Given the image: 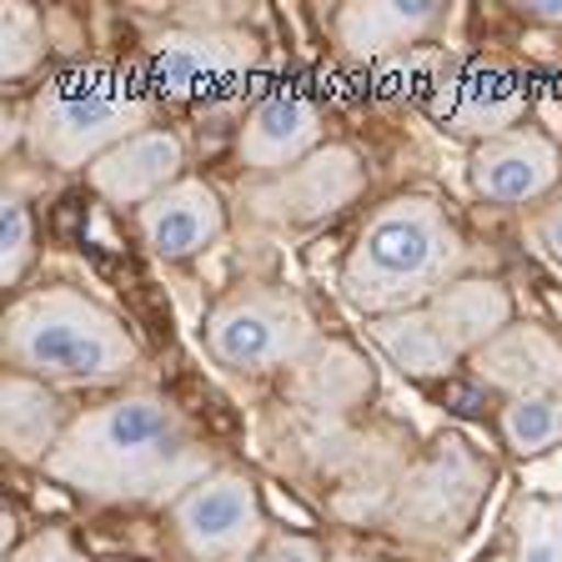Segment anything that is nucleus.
<instances>
[{
	"instance_id": "6e6552de",
	"label": "nucleus",
	"mask_w": 562,
	"mask_h": 562,
	"mask_svg": "<svg viewBox=\"0 0 562 562\" xmlns=\"http://www.w3.org/2000/svg\"><path fill=\"white\" fill-rule=\"evenodd\" d=\"M362 187H367L362 156L341 146V140H327L322 151L296 161L292 171L261 176L251 196H246V206L271 226H322L362 196Z\"/></svg>"
},
{
	"instance_id": "5701e85b",
	"label": "nucleus",
	"mask_w": 562,
	"mask_h": 562,
	"mask_svg": "<svg viewBox=\"0 0 562 562\" xmlns=\"http://www.w3.org/2000/svg\"><path fill=\"white\" fill-rule=\"evenodd\" d=\"M35 216L21 196L0 201V281L5 286H21L25 271L35 267Z\"/></svg>"
},
{
	"instance_id": "ddd939ff",
	"label": "nucleus",
	"mask_w": 562,
	"mask_h": 562,
	"mask_svg": "<svg viewBox=\"0 0 562 562\" xmlns=\"http://www.w3.org/2000/svg\"><path fill=\"white\" fill-rule=\"evenodd\" d=\"M136 232L146 241V251L161 261H191L206 246L222 241L226 232V206L216 196V187L181 176L171 191H161L156 201L136 211Z\"/></svg>"
},
{
	"instance_id": "f3484780",
	"label": "nucleus",
	"mask_w": 562,
	"mask_h": 562,
	"mask_svg": "<svg viewBox=\"0 0 562 562\" xmlns=\"http://www.w3.org/2000/svg\"><path fill=\"white\" fill-rule=\"evenodd\" d=\"M427 312H432L437 331H442L447 347H452L462 362H472L492 337H503L517 322L513 292L492 277H457L452 286H442V292L427 302Z\"/></svg>"
},
{
	"instance_id": "7ed1b4c3",
	"label": "nucleus",
	"mask_w": 562,
	"mask_h": 562,
	"mask_svg": "<svg viewBox=\"0 0 562 562\" xmlns=\"http://www.w3.org/2000/svg\"><path fill=\"white\" fill-rule=\"evenodd\" d=\"M0 351L11 372L35 382H111L140 367V347L126 322L76 286L15 296L0 322Z\"/></svg>"
},
{
	"instance_id": "9d476101",
	"label": "nucleus",
	"mask_w": 562,
	"mask_h": 562,
	"mask_svg": "<svg viewBox=\"0 0 562 562\" xmlns=\"http://www.w3.org/2000/svg\"><path fill=\"white\" fill-rule=\"evenodd\" d=\"M468 181L492 206H532V201L552 196V187L562 181V151L552 136L517 126L497 140L472 146Z\"/></svg>"
},
{
	"instance_id": "dca6fc26",
	"label": "nucleus",
	"mask_w": 562,
	"mask_h": 562,
	"mask_svg": "<svg viewBox=\"0 0 562 562\" xmlns=\"http://www.w3.org/2000/svg\"><path fill=\"white\" fill-rule=\"evenodd\" d=\"M442 21V0H372V5H341L331 15V35L347 56L376 60L402 46H417L422 35H432Z\"/></svg>"
},
{
	"instance_id": "9b49d317",
	"label": "nucleus",
	"mask_w": 562,
	"mask_h": 562,
	"mask_svg": "<svg viewBox=\"0 0 562 562\" xmlns=\"http://www.w3.org/2000/svg\"><path fill=\"white\" fill-rule=\"evenodd\" d=\"M432 111L452 136L472 140H497L507 131L522 126L527 116V86L517 81L507 66H487V60H472V66L452 70L432 95Z\"/></svg>"
},
{
	"instance_id": "cd10ccee",
	"label": "nucleus",
	"mask_w": 562,
	"mask_h": 562,
	"mask_svg": "<svg viewBox=\"0 0 562 562\" xmlns=\"http://www.w3.org/2000/svg\"><path fill=\"white\" fill-rule=\"evenodd\" d=\"M517 11H522L527 21H548V25H562V0H522Z\"/></svg>"
},
{
	"instance_id": "bb28decb",
	"label": "nucleus",
	"mask_w": 562,
	"mask_h": 562,
	"mask_svg": "<svg viewBox=\"0 0 562 562\" xmlns=\"http://www.w3.org/2000/svg\"><path fill=\"white\" fill-rule=\"evenodd\" d=\"M538 241L548 246L552 261H562V196H552L548 206L538 211Z\"/></svg>"
},
{
	"instance_id": "4be33fe9",
	"label": "nucleus",
	"mask_w": 562,
	"mask_h": 562,
	"mask_svg": "<svg viewBox=\"0 0 562 562\" xmlns=\"http://www.w3.org/2000/svg\"><path fill=\"white\" fill-rule=\"evenodd\" d=\"M46 56V25L31 5L11 0V5H0V76L5 81H21L41 66Z\"/></svg>"
},
{
	"instance_id": "1a4fd4ad",
	"label": "nucleus",
	"mask_w": 562,
	"mask_h": 562,
	"mask_svg": "<svg viewBox=\"0 0 562 562\" xmlns=\"http://www.w3.org/2000/svg\"><path fill=\"white\" fill-rule=\"evenodd\" d=\"M261 66V46L246 31H176L151 50V86L176 101H216L241 91Z\"/></svg>"
},
{
	"instance_id": "a878e982",
	"label": "nucleus",
	"mask_w": 562,
	"mask_h": 562,
	"mask_svg": "<svg viewBox=\"0 0 562 562\" xmlns=\"http://www.w3.org/2000/svg\"><path fill=\"white\" fill-rule=\"evenodd\" d=\"M251 562H327V552H322V542H316V538L286 532V538H271Z\"/></svg>"
},
{
	"instance_id": "393cba45",
	"label": "nucleus",
	"mask_w": 562,
	"mask_h": 562,
	"mask_svg": "<svg viewBox=\"0 0 562 562\" xmlns=\"http://www.w3.org/2000/svg\"><path fill=\"white\" fill-rule=\"evenodd\" d=\"M517 562H562V522L532 517V527L522 532V548H517Z\"/></svg>"
},
{
	"instance_id": "6ab92c4d",
	"label": "nucleus",
	"mask_w": 562,
	"mask_h": 562,
	"mask_svg": "<svg viewBox=\"0 0 562 562\" xmlns=\"http://www.w3.org/2000/svg\"><path fill=\"white\" fill-rule=\"evenodd\" d=\"M367 397H372V367L341 341H327L296 362V402L306 412H351Z\"/></svg>"
},
{
	"instance_id": "f8f14e48",
	"label": "nucleus",
	"mask_w": 562,
	"mask_h": 562,
	"mask_svg": "<svg viewBox=\"0 0 562 562\" xmlns=\"http://www.w3.org/2000/svg\"><path fill=\"white\" fill-rule=\"evenodd\" d=\"M322 111L306 91H271L246 111L236 131V161L257 176H281L322 151Z\"/></svg>"
},
{
	"instance_id": "412c9836",
	"label": "nucleus",
	"mask_w": 562,
	"mask_h": 562,
	"mask_svg": "<svg viewBox=\"0 0 562 562\" xmlns=\"http://www.w3.org/2000/svg\"><path fill=\"white\" fill-rule=\"evenodd\" d=\"M503 442L517 457H542L562 442V392L548 397H517L503 407Z\"/></svg>"
},
{
	"instance_id": "b1692460",
	"label": "nucleus",
	"mask_w": 562,
	"mask_h": 562,
	"mask_svg": "<svg viewBox=\"0 0 562 562\" xmlns=\"http://www.w3.org/2000/svg\"><path fill=\"white\" fill-rule=\"evenodd\" d=\"M11 562H91V558H86V552L76 548L66 532H56V527H50V532H35V538H25L21 548L11 552Z\"/></svg>"
},
{
	"instance_id": "2eb2a0df",
	"label": "nucleus",
	"mask_w": 562,
	"mask_h": 562,
	"mask_svg": "<svg viewBox=\"0 0 562 562\" xmlns=\"http://www.w3.org/2000/svg\"><path fill=\"white\" fill-rule=\"evenodd\" d=\"M468 367L482 386L503 392L507 402L562 392V341L552 337V327H542V322H513V327H507L503 337H492Z\"/></svg>"
},
{
	"instance_id": "4468645a",
	"label": "nucleus",
	"mask_w": 562,
	"mask_h": 562,
	"mask_svg": "<svg viewBox=\"0 0 562 562\" xmlns=\"http://www.w3.org/2000/svg\"><path fill=\"white\" fill-rule=\"evenodd\" d=\"M187 171V146L181 136L166 126H146L140 136L121 140L116 151H105L101 161L86 171L95 196H105L111 206H146L161 191H171Z\"/></svg>"
},
{
	"instance_id": "c85d7f7f",
	"label": "nucleus",
	"mask_w": 562,
	"mask_h": 562,
	"mask_svg": "<svg viewBox=\"0 0 562 562\" xmlns=\"http://www.w3.org/2000/svg\"><path fill=\"white\" fill-rule=\"evenodd\" d=\"M558 522H562V507H558Z\"/></svg>"
},
{
	"instance_id": "a211bd4d",
	"label": "nucleus",
	"mask_w": 562,
	"mask_h": 562,
	"mask_svg": "<svg viewBox=\"0 0 562 562\" xmlns=\"http://www.w3.org/2000/svg\"><path fill=\"white\" fill-rule=\"evenodd\" d=\"M70 422L76 417L50 392V382H35L25 372H5V382H0V437H5V452L15 462L46 468V457L60 447Z\"/></svg>"
},
{
	"instance_id": "423d86ee",
	"label": "nucleus",
	"mask_w": 562,
	"mask_h": 562,
	"mask_svg": "<svg viewBox=\"0 0 562 562\" xmlns=\"http://www.w3.org/2000/svg\"><path fill=\"white\" fill-rule=\"evenodd\" d=\"M487 477H492L487 462L468 442L447 437V442H437L432 452L417 457L397 477L392 507H386V527L397 538H417L442 548V542H452L477 517Z\"/></svg>"
},
{
	"instance_id": "39448f33",
	"label": "nucleus",
	"mask_w": 562,
	"mask_h": 562,
	"mask_svg": "<svg viewBox=\"0 0 562 562\" xmlns=\"http://www.w3.org/2000/svg\"><path fill=\"white\" fill-rule=\"evenodd\" d=\"M316 322L292 292L236 286L206 316V351L232 372H271L296 367L316 351Z\"/></svg>"
},
{
	"instance_id": "0eeeda50",
	"label": "nucleus",
	"mask_w": 562,
	"mask_h": 562,
	"mask_svg": "<svg viewBox=\"0 0 562 562\" xmlns=\"http://www.w3.org/2000/svg\"><path fill=\"white\" fill-rule=\"evenodd\" d=\"M171 532L196 562H251L271 542L261 487L236 468H216L171 503Z\"/></svg>"
},
{
	"instance_id": "20e7f679",
	"label": "nucleus",
	"mask_w": 562,
	"mask_h": 562,
	"mask_svg": "<svg viewBox=\"0 0 562 562\" xmlns=\"http://www.w3.org/2000/svg\"><path fill=\"white\" fill-rule=\"evenodd\" d=\"M151 91L136 86L126 70L76 66L56 70L31 101L25 140L56 171H91L121 140L151 126Z\"/></svg>"
},
{
	"instance_id": "aec40b11",
	"label": "nucleus",
	"mask_w": 562,
	"mask_h": 562,
	"mask_svg": "<svg viewBox=\"0 0 562 562\" xmlns=\"http://www.w3.org/2000/svg\"><path fill=\"white\" fill-rule=\"evenodd\" d=\"M372 341L382 347V357L397 372L407 376H447L462 357L447 347V337L437 331L432 312L427 306H412V312H386V316H372Z\"/></svg>"
},
{
	"instance_id": "f257e3e1",
	"label": "nucleus",
	"mask_w": 562,
	"mask_h": 562,
	"mask_svg": "<svg viewBox=\"0 0 562 562\" xmlns=\"http://www.w3.org/2000/svg\"><path fill=\"white\" fill-rule=\"evenodd\" d=\"M211 472L196 422L161 392L86 407L46 457V477L91 503H181Z\"/></svg>"
},
{
	"instance_id": "f03ea898",
	"label": "nucleus",
	"mask_w": 562,
	"mask_h": 562,
	"mask_svg": "<svg viewBox=\"0 0 562 562\" xmlns=\"http://www.w3.org/2000/svg\"><path fill=\"white\" fill-rule=\"evenodd\" d=\"M462 232L432 196H392L372 211L341 261V292L357 312L386 316L427 306L462 271Z\"/></svg>"
}]
</instances>
